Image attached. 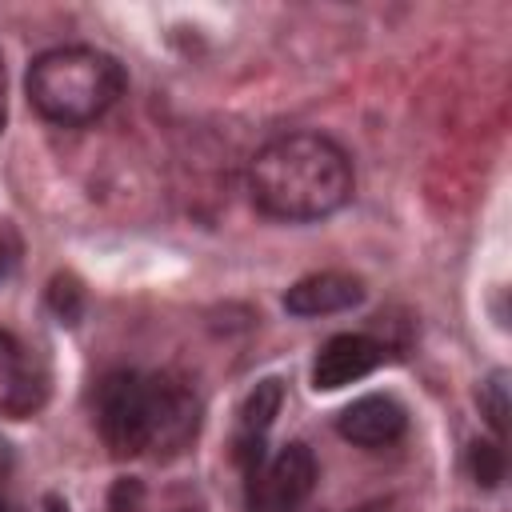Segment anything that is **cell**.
I'll return each mask as SVG.
<instances>
[{"label":"cell","instance_id":"cell-5","mask_svg":"<svg viewBox=\"0 0 512 512\" xmlns=\"http://www.w3.org/2000/svg\"><path fill=\"white\" fill-rule=\"evenodd\" d=\"M380 360H384L380 340L360 336V332H340L320 348V356L312 364V384H316V392H336V388L368 376Z\"/></svg>","mask_w":512,"mask_h":512},{"label":"cell","instance_id":"cell-14","mask_svg":"<svg viewBox=\"0 0 512 512\" xmlns=\"http://www.w3.org/2000/svg\"><path fill=\"white\" fill-rule=\"evenodd\" d=\"M108 512H144V488L140 480H120L108 496Z\"/></svg>","mask_w":512,"mask_h":512},{"label":"cell","instance_id":"cell-13","mask_svg":"<svg viewBox=\"0 0 512 512\" xmlns=\"http://www.w3.org/2000/svg\"><path fill=\"white\" fill-rule=\"evenodd\" d=\"M48 304L56 308L60 320L72 324V320L80 316V288H76V280H72V276H56L52 288H48Z\"/></svg>","mask_w":512,"mask_h":512},{"label":"cell","instance_id":"cell-16","mask_svg":"<svg viewBox=\"0 0 512 512\" xmlns=\"http://www.w3.org/2000/svg\"><path fill=\"white\" fill-rule=\"evenodd\" d=\"M356 512H396V504L392 500H372V504H360Z\"/></svg>","mask_w":512,"mask_h":512},{"label":"cell","instance_id":"cell-4","mask_svg":"<svg viewBox=\"0 0 512 512\" xmlns=\"http://www.w3.org/2000/svg\"><path fill=\"white\" fill-rule=\"evenodd\" d=\"M144 392H148V448L164 456L180 452L196 436V396L172 376L144 380Z\"/></svg>","mask_w":512,"mask_h":512},{"label":"cell","instance_id":"cell-9","mask_svg":"<svg viewBox=\"0 0 512 512\" xmlns=\"http://www.w3.org/2000/svg\"><path fill=\"white\" fill-rule=\"evenodd\" d=\"M364 284L348 272H312L304 280H296L284 292V308L292 316H328V312H344L352 304H360Z\"/></svg>","mask_w":512,"mask_h":512},{"label":"cell","instance_id":"cell-12","mask_svg":"<svg viewBox=\"0 0 512 512\" xmlns=\"http://www.w3.org/2000/svg\"><path fill=\"white\" fill-rule=\"evenodd\" d=\"M480 408L488 416V424L496 432H504V412H508V384H504V372H492L484 384H480Z\"/></svg>","mask_w":512,"mask_h":512},{"label":"cell","instance_id":"cell-7","mask_svg":"<svg viewBox=\"0 0 512 512\" xmlns=\"http://www.w3.org/2000/svg\"><path fill=\"white\" fill-rule=\"evenodd\" d=\"M404 424H408L404 408H400L392 396H380V392L352 400V404L340 412V420H336L340 436L352 440V444H364V448L392 444V440L404 432Z\"/></svg>","mask_w":512,"mask_h":512},{"label":"cell","instance_id":"cell-8","mask_svg":"<svg viewBox=\"0 0 512 512\" xmlns=\"http://www.w3.org/2000/svg\"><path fill=\"white\" fill-rule=\"evenodd\" d=\"M316 488V460L304 444L280 448V456L268 464L264 476V508L268 512H296L308 492Z\"/></svg>","mask_w":512,"mask_h":512},{"label":"cell","instance_id":"cell-1","mask_svg":"<svg viewBox=\"0 0 512 512\" xmlns=\"http://www.w3.org/2000/svg\"><path fill=\"white\" fill-rule=\"evenodd\" d=\"M248 188L276 220H320L352 196V164L328 136L292 132L256 152Z\"/></svg>","mask_w":512,"mask_h":512},{"label":"cell","instance_id":"cell-3","mask_svg":"<svg viewBox=\"0 0 512 512\" xmlns=\"http://www.w3.org/2000/svg\"><path fill=\"white\" fill-rule=\"evenodd\" d=\"M100 436L112 456L148 452V392L140 376H108L100 388Z\"/></svg>","mask_w":512,"mask_h":512},{"label":"cell","instance_id":"cell-15","mask_svg":"<svg viewBox=\"0 0 512 512\" xmlns=\"http://www.w3.org/2000/svg\"><path fill=\"white\" fill-rule=\"evenodd\" d=\"M16 256H20V236L12 232V224H4V220H0V276H8V272H12Z\"/></svg>","mask_w":512,"mask_h":512},{"label":"cell","instance_id":"cell-2","mask_svg":"<svg viewBox=\"0 0 512 512\" xmlns=\"http://www.w3.org/2000/svg\"><path fill=\"white\" fill-rule=\"evenodd\" d=\"M124 92V68L96 48H52L28 68V96L52 124H92Z\"/></svg>","mask_w":512,"mask_h":512},{"label":"cell","instance_id":"cell-10","mask_svg":"<svg viewBox=\"0 0 512 512\" xmlns=\"http://www.w3.org/2000/svg\"><path fill=\"white\" fill-rule=\"evenodd\" d=\"M280 400H284L280 380H260L244 396V404H240V448H248V452L256 448L260 452V436L272 428V420L280 412Z\"/></svg>","mask_w":512,"mask_h":512},{"label":"cell","instance_id":"cell-17","mask_svg":"<svg viewBox=\"0 0 512 512\" xmlns=\"http://www.w3.org/2000/svg\"><path fill=\"white\" fill-rule=\"evenodd\" d=\"M0 512H4V496H0Z\"/></svg>","mask_w":512,"mask_h":512},{"label":"cell","instance_id":"cell-6","mask_svg":"<svg viewBox=\"0 0 512 512\" xmlns=\"http://www.w3.org/2000/svg\"><path fill=\"white\" fill-rule=\"evenodd\" d=\"M44 404V376L28 360L16 336L0 332V412L12 420L32 416Z\"/></svg>","mask_w":512,"mask_h":512},{"label":"cell","instance_id":"cell-11","mask_svg":"<svg viewBox=\"0 0 512 512\" xmlns=\"http://www.w3.org/2000/svg\"><path fill=\"white\" fill-rule=\"evenodd\" d=\"M468 468H472L476 484L496 488L500 476H504V452H500L496 444H472V448H468Z\"/></svg>","mask_w":512,"mask_h":512}]
</instances>
